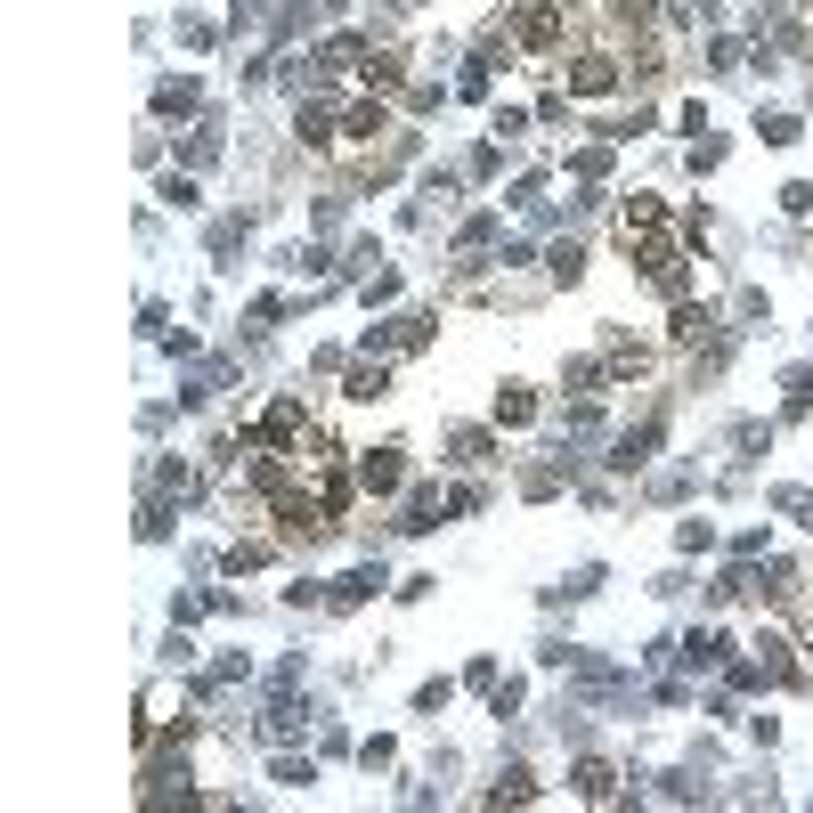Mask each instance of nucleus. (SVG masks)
<instances>
[{"mask_svg": "<svg viewBox=\"0 0 813 813\" xmlns=\"http://www.w3.org/2000/svg\"><path fill=\"white\" fill-rule=\"evenodd\" d=\"M366 488H399V448H383V456H366V472H358Z\"/></svg>", "mask_w": 813, "mask_h": 813, "instance_id": "1", "label": "nucleus"}, {"mask_svg": "<svg viewBox=\"0 0 813 813\" xmlns=\"http://www.w3.org/2000/svg\"><path fill=\"white\" fill-rule=\"evenodd\" d=\"M383 131V106H350V139H374Z\"/></svg>", "mask_w": 813, "mask_h": 813, "instance_id": "2", "label": "nucleus"}]
</instances>
